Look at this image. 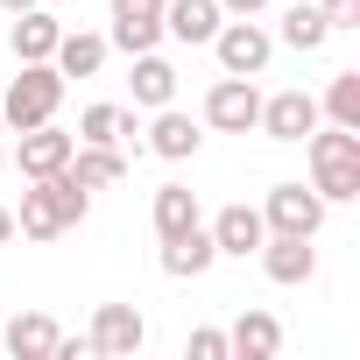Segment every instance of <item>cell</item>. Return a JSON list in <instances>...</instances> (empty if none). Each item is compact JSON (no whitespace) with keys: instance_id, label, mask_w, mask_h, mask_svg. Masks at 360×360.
<instances>
[{"instance_id":"cell-1","label":"cell","mask_w":360,"mask_h":360,"mask_svg":"<svg viewBox=\"0 0 360 360\" xmlns=\"http://www.w3.org/2000/svg\"><path fill=\"white\" fill-rule=\"evenodd\" d=\"M85 212H92V191L78 184L71 169H57V176H29L22 212H15V233H29V240H57V233L85 226Z\"/></svg>"},{"instance_id":"cell-2","label":"cell","mask_w":360,"mask_h":360,"mask_svg":"<svg viewBox=\"0 0 360 360\" xmlns=\"http://www.w3.org/2000/svg\"><path fill=\"white\" fill-rule=\"evenodd\" d=\"M304 148H311V191L325 205L360 198V127H311Z\"/></svg>"},{"instance_id":"cell-3","label":"cell","mask_w":360,"mask_h":360,"mask_svg":"<svg viewBox=\"0 0 360 360\" xmlns=\"http://www.w3.org/2000/svg\"><path fill=\"white\" fill-rule=\"evenodd\" d=\"M57 106H64V71H57V64H22V71H15V85L0 92V120H8L15 134H22V127L57 120Z\"/></svg>"},{"instance_id":"cell-4","label":"cell","mask_w":360,"mask_h":360,"mask_svg":"<svg viewBox=\"0 0 360 360\" xmlns=\"http://www.w3.org/2000/svg\"><path fill=\"white\" fill-rule=\"evenodd\" d=\"M212 57H219V71H226V78H262V71H269V57H276V36H269L255 15H226V22H219V36H212Z\"/></svg>"},{"instance_id":"cell-5","label":"cell","mask_w":360,"mask_h":360,"mask_svg":"<svg viewBox=\"0 0 360 360\" xmlns=\"http://www.w3.org/2000/svg\"><path fill=\"white\" fill-rule=\"evenodd\" d=\"M141 346H148V318H141L134 304H99V311H92L85 353H99V360H134Z\"/></svg>"},{"instance_id":"cell-6","label":"cell","mask_w":360,"mask_h":360,"mask_svg":"<svg viewBox=\"0 0 360 360\" xmlns=\"http://www.w3.org/2000/svg\"><path fill=\"white\" fill-rule=\"evenodd\" d=\"M262 226H269V233H304V240H318V226H325V198H318L311 184H276L269 205H262Z\"/></svg>"},{"instance_id":"cell-7","label":"cell","mask_w":360,"mask_h":360,"mask_svg":"<svg viewBox=\"0 0 360 360\" xmlns=\"http://www.w3.org/2000/svg\"><path fill=\"white\" fill-rule=\"evenodd\" d=\"M106 15H113L106 50L141 57V50H155V43H162V0H106Z\"/></svg>"},{"instance_id":"cell-8","label":"cell","mask_w":360,"mask_h":360,"mask_svg":"<svg viewBox=\"0 0 360 360\" xmlns=\"http://www.w3.org/2000/svg\"><path fill=\"white\" fill-rule=\"evenodd\" d=\"M262 120V92H255V78H219L212 92H205V127H219V134H248Z\"/></svg>"},{"instance_id":"cell-9","label":"cell","mask_w":360,"mask_h":360,"mask_svg":"<svg viewBox=\"0 0 360 360\" xmlns=\"http://www.w3.org/2000/svg\"><path fill=\"white\" fill-rule=\"evenodd\" d=\"M318 120H325V113H318V99H311L304 85H290V92L262 99V120H255V127H262L269 141H304V134H311Z\"/></svg>"},{"instance_id":"cell-10","label":"cell","mask_w":360,"mask_h":360,"mask_svg":"<svg viewBox=\"0 0 360 360\" xmlns=\"http://www.w3.org/2000/svg\"><path fill=\"white\" fill-rule=\"evenodd\" d=\"M71 148H78V134H64L57 120L22 127V141H15V169H22V176H57V169L71 162Z\"/></svg>"},{"instance_id":"cell-11","label":"cell","mask_w":360,"mask_h":360,"mask_svg":"<svg viewBox=\"0 0 360 360\" xmlns=\"http://www.w3.org/2000/svg\"><path fill=\"white\" fill-rule=\"evenodd\" d=\"M255 255H262V276H269V283H283V290H297V283H311V276H318V248H311L304 233H269Z\"/></svg>"},{"instance_id":"cell-12","label":"cell","mask_w":360,"mask_h":360,"mask_svg":"<svg viewBox=\"0 0 360 360\" xmlns=\"http://www.w3.org/2000/svg\"><path fill=\"white\" fill-rule=\"evenodd\" d=\"M0 346H8L15 360H57V346H64V325H57L50 311H15L8 325H0Z\"/></svg>"},{"instance_id":"cell-13","label":"cell","mask_w":360,"mask_h":360,"mask_svg":"<svg viewBox=\"0 0 360 360\" xmlns=\"http://www.w3.org/2000/svg\"><path fill=\"white\" fill-rule=\"evenodd\" d=\"M148 148H155L162 162H191V155L205 148V127H198L191 113H176V106H155V127H148Z\"/></svg>"},{"instance_id":"cell-14","label":"cell","mask_w":360,"mask_h":360,"mask_svg":"<svg viewBox=\"0 0 360 360\" xmlns=\"http://www.w3.org/2000/svg\"><path fill=\"white\" fill-rule=\"evenodd\" d=\"M212 262H219V248H212L205 226H184V233H169V240H162V276H176V283H198Z\"/></svg>"},{"instance_id":"cell-15","label":"cell","mask_w":360,"mask_h":360,"mask_svg":"<svg viewBox=\"0 0 360 360\" xmlns=\"http://www.w3.org/2000/svg\"><path fill=\"white\" fill-rule=\"evenodd\" d=\"M219 0H162V36H176V43H212L219 36Z\"/></svg>"},{"instance_id":"cell-16","label":"cell","mask_w":360,"mask_h":360,"mask_svg":"<svg viewBox=\"0 0 360 360\" xmlns=\"http://www.w3.org/2000/svg\"><path fill=\"white\" fill-rule=\"evenodd\" d=\"M57 36H64V22L50 8H22L15 15V64H50L57 57Z\"/></svg>"},{"instance_id":"cell-17","label":"cell","mask_w":360,"mask_h":360,"mask_svg":"<svg viewBox=\"0 0 360 360\" xmlns=\"http://www.w3.org/2000/svg\"><path fill=\"white\" fill-rule=\"evenodd\" d=\"M205 233H212V248H219V255H240V262L269 240V226H262V212H255V205H226Z\"/></svg>"},{"instance_id":"cell-18","label":"cell","mask_w":360,"mask_h":360,"mask_svg":"<svg viewBox=\"0 0 360 360\" xmlns=\"http://www.w3.org/2000/svg\"><path fill=\"white\" fill-rule=\"evenodd\" d=\"M226 353H240V360H276V353H283V325H276L269 311H240L233 332H226Z\"/></svg>"},{"instance_id":"cell-19","label":"cell","mask_w":360,"mask_h":360,"mask_svg":"<svg viewBox=\"0 0 360 360\" xmlns=\"http://www.w3.org/2000/svg\"><path fill=\"white\" fill-rule=\"evenodd\" d=\"M64 169L78 176L85 191H106V184H120V176H127V155H120V148H106V141H78Z\"/></svg>"},{"instance_id":"cell-20","label":"cell","mask_w":360,"mask_h":360,"mask_svg":"<svg viewBox=\"0 0 360 360\" xmlns=\"http://www.w3.org/2000/svg\"><path fill=\"white\" fill-rule=\"evenodd\" d=\"M50 64H57L64 78H99V64H106V36H92V29H64Z\"/></svg>"},{"instance_id":"cell-21","label":"cell","mask_w":360,"mask_h":360,"mask_svg":"<svg viewBox=\"0 0 360 360\" xmlns=\"http://www.w3.org/2000/svg\"><path fill=\"white\" fill-rule=\"evenodd\" d=\"M134 134H141L134 106H85V113H78V141H106V148H120V141H134Z\"/></svg>"},{"instance_id":"cell-22","label":"cell","mask_w":360,"mask_h":360,"mask_svg":"<svg viewBox=\"0 0 360 360\" xmlns=\"http://www.w3.org/2000/svg\"><path fill=\"white\" fill-rule=\"evenodd\" d=\"M134 106H169L176 99V71H169V57H155V50H141L134 57Z\"/></svg>"},{"instance_id":"cell-23","label":"cell","mask_w":360,"mask_h":360,"mask_svg":"<svg viewBox=\"0 0 360 360\" xmlns=\"http://www.w3.org/2000/svg\"><path fill=\"white\" fill-rule=\"evenodd\" d=\"M184 226H198V191L191 184H162L155 191V233L169 240V233H184Z\"/></svg>"},{"instance_id":"cell-24","label":"cell","mask_w":360,"mask_h":360,"mask_svg":"<svg viewBox=\"0 0 360 360\" xmlns=\"http://www.w3.org/2000/svg\"><path fill=\"white\" fill-rule=\"evenodd\" d=\"M325 36H332V29H325V15L311 8V0H297V8L283 15V43H290L297 57H311V50H325Z\"/></svg>"},{"instance_id":"cell-25","label":"cell","mask_w":360,"mask_h":360,"mask_svg":"<svg viewBox=\"0 0 360 360\" xmlns=\"http://www.w3.org/2000/svg\"><path fill=\"white\" fill-rule=\"evenodd\" d=\"M318 113H325L332 127H360V71H339V78L325 85V99H318Z\"/></svg>"},{"instance_id":"cell-26","label":"cell","mask_w":360,"mask_h":360,"mask_svg":"<svg viewBox=\"0 0 360 360\" xmlns=\"http://www.w3.org/2000/svg\"><path fill=\"white\" fill-rule=\"evenodd\" d=\"M184 353H191V360H226V332H212V325H198Z\"/></svg>"},{"instance_id":"cell-27","label":"cell","mask_w":360,"mask_h":360,"mask_svg":"<svg viewBox=\"0 0 360 360\" xmlns=\"http://www.w3.org/2000/svg\"><path fill=\"white\" fill-rule=\"evenodd\" d=\"M325 29H360V0H318Z\"/></svg>"},{"instance_id":"cell-28","label":"cell","mask_w":360,"mask_h":360,"mask_svg":"<svg viewBox=\"0 0 360 360\" xmlns=\"http://www.w3.org/2000/svg\"><path fill=\"white\" fill-rule=\"evenodd\" d=\"M269 0H219V15H262Z\"/></svg>"},{"instance_id":"cell-29","label":"cell","mask_w":360,"mask_h":360,"mask_svg":"<svg viewBox=\"0 0 360 360\" xmlns=\"http://www.w3.org/2000/svg\"><path fill=\"white\" fill-rule=\"evenodd\" d=\"M8 240H15V212H8V205H0V248H8Z\"/></svg>"},{"instance_id":"cell-30","label":"cell","mask_w":360,"mask_h":360,"mask_svg":"<svg viewBox=\"0 0 360 360\" xmlns=\"http://www.w3.org/2000/svg\"><path fill=\"white\" fill-rule=\"evenodd\" d=\"M0 8H8V15H22V8H43V0H0Z\"/></svg>"},{"instance_id":"cell-31","label":"cell","mask_w":360,"mask_h":360,"mask_svg":"<svg viewBox=\"0 0 360 360\" xmlns=\"http://www.w3.org/2000/svg\"><path fill=\"white\" fill-rule=\"evenodd\" d=\"M0 169H8V148H0Z\"/></svg>"}]
</instances>
